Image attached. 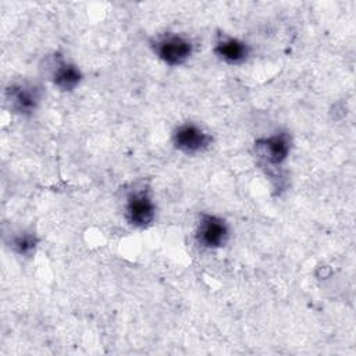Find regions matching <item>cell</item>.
<instances>
[{
  "instance_id": "obj_1",
  "label": "cell",
  "mask_w": 356,
  "mask_h": 356,
  "mask_svg": "<svg viewBox=\"0 0 356 356\" xmlns=\"http://www.w3.org/2000/svg\"><path fill=\"white\" fill-rule=\"evenodd\" d=\"M152 49L163 63L171 67H177L189 60L193 46L185 36L167 33L156 38L152 42Z\"/></svg>"
},
{
  "instance_id": "obj_2",
  "label": "cell",
  "mask_w": 356,
  "mask_h": 356,
  "mask_svg": "<svg viewBox=\"0 0 356 356\" xmlns=\"http://www.w3.org/2000/svg\"><path fill=\"white\" fill-rule=\"evenodd\" d=\"M42 99V88L32 82H17L7 88L6 102L11 111L29 115L32 114Z\"/></svg>"
},
{
  "instance_id": "obj_3",
  "label": "cell",
  "mask_w": 356,
  "mask_h": 356,
  "mask_svg": "<svg viewBox=\"0 0 356 356\" xmlns=\"http://www.w3.org/2000/svg\"><path fill=\"white\" fill-rule=\"evenodd\" d=\"M172 143L175 149L185 154H199L209 149L211 145V136L195 124L178 125L172 132Z\"/></svg>"
},
{
  "instance_id": "obj_4",
  "label": "cell",
  "mask_w": 356,
  "mask_h": 356,
  "mask_svg": "<svg viewBox=\"0 0 356 356\" xmlns=\"http://www.w3.org/2000/svg\"><path fill=\"white\" fill-rule=\"evenodd\" d=\"M229 236L227 222L213 214H202L196 228V242L206 249L222 248Z\"/></svg>"
},
{
  "instance_id": "obj_5",
  "label": "cell",
  "mask_w": 356,
  "mask_h": 356,
  "mask_svg": "<svg viewBox=\"0 0 356 356\" xmlns=\"http://www.w3.org/2000/svg\"><path fill=\"white\" fill-rule=\"evenodd\" d=\"M156 216V206L145 191H135L128 195L125 204V217L136 228L149 227Z\"/></svg>"
},
{
  "instance_id": "obj_6",
  "label": "cell",
  "mask_w": 356,
  "mask_h": 356,
  "mask_svg": "<svg viewBox=\"0 0 356 356\" xmlns=\"http://www.w3.org/2000/svg\"><path fill=\"white\" fill-rule=\"evenodd\" d=\"M256 154L270 165L282 164L291 150V140L286 134H275L268 138L257 139L254 143Z\"/></svg>"
},
{
  "instance_id": "obj_7",
  "label": "cell",
  "mask_w": 356,
  "mask_h": 356,
  "mask_svg": "<svg viewBox=\"0 0 356 356\" xmlns=\"http://www.w3.org/2000/svg\"><path fill=\"white\" fill-rule=\"evenodd\" d=\"M50 79L61 90H74L82 81V72L75 64L65 61L61 56L54 54L50 61Z\"/></svg>"
},
{
  "instance_id": "obj_8",
  "label": "cell",
  "mask_w": 356,
  "mask_h": 356,
  "mask_svg": "<svg viewBox=\"0 0 356 356\" xmlns=\"http://www.w3.org/2000/svg\"><path fill=\"white\" fill-rule=\"evenodd\" d=\"M214 53L227 64H242L249 57V46L236 38H222L214 46Z\"/></svg>"
},
{
  "instance_id": "obj_9",
  "label": "cell",
  "mask_w": 356,
  "mask_h": 356,
  "mask_svg": "<svg viewBox=\"0 0 356 356\" xmlns=\"http://www.w3.org/2000/svg\"><path fill=\"white\" fill-rule=\"evenodd\" d=\"M36 245H38V238L32 232H21L15 235L11 241L13 250L17 254L25 256V257H29L35 253Z\"/></svg>"
}]
</instances>
